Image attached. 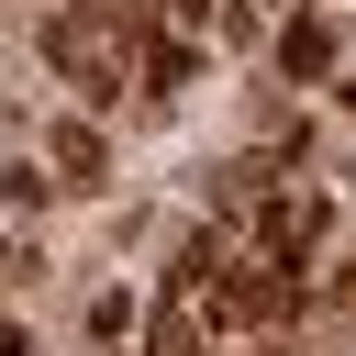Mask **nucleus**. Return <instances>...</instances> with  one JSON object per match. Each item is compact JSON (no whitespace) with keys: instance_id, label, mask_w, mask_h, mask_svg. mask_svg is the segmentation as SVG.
<instances>
[{"instance_id":"nucleus-6","label":"nucleus","mask_w":356,"mask_h":356,"mask_svg":"<svg viewBox=\"0 0 356 356\" xmlns=\"http://www.w3.org/2000/svg\"><path fill=\"white\" fill-rule=\"evenodd\" d=\"M145 356H200V323H189V312H178V300H167V312H156V323H145Z\"/></svg>"},{"instance_id":"nucleus-1","label":"nucleus","mask_w":356,"mask_h":356,"mask_svg":"<svg viewBox=\"0 0 356 356\" xmlns=\"http://www.w3.org/2000/svg\"><path fill=\"white\" fill-rule=\"evenodd\" d=\"M44 67H56L67 89H89V100H111V78H122V67H111V44H100L78 11H56V22H44Z\"/></svg>"},{"instance_id":"nucleus-8","label":"nucleus","mask_w":356,"mask_h":356,"mask_svg":"<svg viewBox=\"0 0 356 356\" xmlns=\"http://www.w3.org/2000/svg\"><path fill=\"white\" fill-rule=\"evenodd\" d=\"M334 100H345V111H356V67H345V78H334Z\"/></svg>"},{"instance_id":"nucleus-5","label":"nucleus","mask_w":356,"mask_h":356,"mask_svg":"<svg viewBox=\"0 0 356 356\" xmlns=\"http://www.w3.org/2000/svg\"><path fill=\"white\" fill-rule=\"evenodd\" d=\"M189 78H200V44H189V33H156V44H145V89H156V100H178Z\"/></svg>"},{"instance_id":"nucleus-4","label":"nucleus","mask_w":356,"mask_h":356,"mask_svg":"<svg viewBox=\"0 0 356 356\" xmlns=\"http://www.w3.org/2000/svg\"><path fill=\"white\" fill-rule=\"evenodd\" d=\"M278 67H289L300 89H323V78H334V22H323V11H300V22L278 33Z\"/></svg>"},{"instance_id":"nucleus-7","label":"nucleus","mask_w":356,"mask_h":356,"mask_svg":"<svg viewBox=\"0 0 356 356\" xmlns=\"http://www.w3.org/2000/svg\"><path fill=\"white\" fill-rule=\"evenodd\" d=\"M89 334H100V345H122V334H134V300H122V289H100V300H89Z\"/></svg>"},{"instance_id":"nucleus-2","label":"nucleus","mask_w":356,"mask_h":356,"mask_svg":"<svg viewBox=\"0 0 356 356\" xmlns=\"http://www.w3.org/2000/svg\"><path fill=\"white\" fill-rule=\"evenodd\" d=\"M44 178H67V189H100V178H111V145H100V122H56V134H44Z\"/></svg>"},{"instance_id":"nucleus-3","label":"nucleus","mask_w":356,"mask_h":356,"mask_svg":"<svg viewBox=\"0 0 356 356\" xmlns=\"http://www.w3.org/2000/svg\"><path fill=\"white\" fill-rule=\"evenodd\" d=\"M211 312L222 323H267V312H289V289L256 278V267H211Z\"/></svg>"}]
</instances>
